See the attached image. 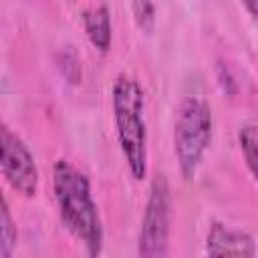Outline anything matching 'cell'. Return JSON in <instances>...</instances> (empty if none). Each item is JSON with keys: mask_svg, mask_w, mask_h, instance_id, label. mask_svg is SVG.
Segmentation results:
<instances>
[{"mask_svg": "<svg viewBox=\"0 0 258 258\" xmlns=\"http://www.w3.org/2000/svg\"><path fill=\"white\" fill-rule=\"evenodd\" d=\"M52 194L62 226L85 246L89 258H99L103 250V222L89 177L71 161L58 159L52 167Z\"/></svg>", "mask_w": 258, "mask_h": 258, "instance_id": "1", "label": "cell"}, {"mask_svg": "<svg viewBox=\"0 0 258 258\" xmlns=\"http://www.w3.org/2000/svg\"><path fill=\"white\" fill-rule=\"evenodd\" d=\"M111 105L121 153L131 175L141 181L147 173V127L141 85L129 75H119L111 89Z\"/></svg>", "mask_w": 258, "mask_h": 258, "instance_id": "2", "label": "cell"}, {"mask_svg": "<svg viewBox=\"0 0 258 258\" xmlns=\"http://www.w3.org/2000/svg\"><path fill=\"white\" fill-rule=\"evenodd\" d=\"M212 109L202 97H185L175 115L173 151L183 179H191L212 141Z\"/></svg>", "mask_w": 258, "mask_h": 258, "instance_id": "3", "label": "cell"}, {"mask_svg": "<svg viewBox=\"0 0 258 258\" xmlns=\"http://www.w3.org/2000/svg\"><path fill=\"white\" fill-rule=\"evenodd\" d=\"M171 230V191L167 177L157 173L149 185V196L141 216L137 238V258H167Z\"/></svg>", "mask_w": 258, "mask_h": 258, "instance_id": "4", "label": "cell"}, {"mask_svg": "<svg viewBox=\"0 0 258 258\" xmlns=\"http://www.w3.org/2000/svg\"><path fill=\"white\" fill-rule=\"evenodd\" d=\"M0 167L6 183L22 198H34L38 191V167L28 145L8 127L0 129Z\"/></svg>", "mask_w": 258, "mask_h": 258, "instance_id": "5", "label": "cell"}, {"mask_svg": "<svg viewBox=\"0 0 258 258\" xmlns=\"http://www.w3.org/2000/svg\"><path fill=\"white\" fill-rule=\"evenodd\" d=\"M206 258H256V244L248 232L214 222L206 236Z\"/></svg>", "mask_w": 258, "mask_h": 258, "instance_id": "6", "label": "cell"}, {"mask_svg": "<svg viewBox=\"0 0 258 258\" xmlns=\"http://www.w3.org/2000/svg\"><path fill=\"white\" fill-rule=\"evenodd\" d=\"M83 26L87 32L89 42L101 50L107 52L111 48V14H109V6L107 4H93L89 8L83 10Z\"/></svg>", "mask_w": 258, "mask_h": 258, "instance_id": "7", "label": "cell"}, {"mask_svg": "<svg viewBox=\"0 0 258 258\" xmlns=\"http://www.w3.org/2000/svg\"><path fill=\"white\" fill-rule=\"evenodd\" d=\"M238 145L244 155V161L258 181V125H244L238 131Z\"/></svg>", "mask_w": 258, "mask_h": 258, "instance_id": "8", "label": "cell"}, {"mask_svg": "<svg viewBox=\"0 0 258 258\" xmlns=\"http://www.w3.org/2000/svg\"><path fill=\"white\" fill-rule=\"evenodd\" d=\"M16 240H18L16 224L10 216L6 198H2V208H0V252H2V258H12V254L16 250Z\"/></svg>", "mask_w": 258, "mask_h": 258, "instance_id": "9", "label": "cell"}, {"mask_svg": "<svg viewBox=\"0 0 258 258\" xmlns=\"http://www.w3.org/2000/svg\"><path fill=\"white\" fill-rule=\"evenodd\" d=\"M131 12L135 16L137 26L143 32H151V28L155 24V4L153 2H133Z\"/></svg>", "mask_w": 258, "mask_h": 258, "instance_id": "10", "label": "cell"}, {"mask_svg": "<svg viewBox=\"0 0 258 258\" xmlns=\"http://www.w3.org/2000/svg\"><path fill=\"white\" fill-rule=\"evenodd\" d=\"M244 8H246V10H248V12L252 14V16H256V18H258V0L246 2V4H244Z\"/></svg>", "mask_w": 258, "mask_h": 258, "instance_id": "11", "label": "cell"}]
</instances>
